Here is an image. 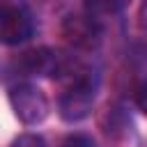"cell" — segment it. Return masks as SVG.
Instances as JSON below:
<instances>
[{"label": "cell", "instance_id": "obj_4", "mask_svg": "<svg viewBox=\"0 0 147 147\" xmlns=\"http://www.w3.org/2000/svg\"><path fill=\"white\" fill-rule=\"evenodd\" d=\"M92 101H94V83L69 85V87H64V92L60 94V101H57L60 117L64 122H80L83 117L90 115Z\"/></svg>", "mask_w": 147, "mask_h": 147}, {"label": "cell", "instance_id": "obj_1", "mask_svg": "<svg viewBox=\"0 0 147 147\" xmlns=\"http://www.w3.org/2000/svg\"><path fill=\"white\" fill-rule=\"evenodd\" d=\"M9 103L14 115L23 122V124H39L48 117L51 103L46 99V94L30 83H18L9 90Z\"/></svg>", "mask_w": 147, "mask_h": 147}, {"label": "cell", "instance_id": "obj_9", "mask_svg": "<svg viewBox=\"0 0 147 147\" xmlns=\"http://www.w3.org/2000/svg\"><path fill=\"white\" fill-rule=\"evenodd\" d=\"M60 147H94V142L85 133H74V136H67Z\"/></svg>", "mask_w": 147, "mask_h": 147}, {"label": "cell", "instance_id": "obj_6", "mask_svg": "<svg viewBox=\"0 0 147 147\" xmlns=\"http://www.w3.org/2000/svg\"><path fill=\"white\" fill-rule=\"evenodd\" d=\"M101 126H103V131H106L110 138H117L119 133H126L129 122H126L124 113H122L117 106H108V108H106V113H103Z\"/></svg>", "mask_w": 147, "mask_h": 147}, {"label": "cell", "instance_id": "obj_5", "mask_svg": "<svg viewBox=\"0 0 147 147\" xmlns=\"http://www.w3.org/2000/svg\"><path fill=\"white\" fill-rule=\"evenodd\" d=\"M18 69L30 74V76H53L55 64H57V53L39 46V48H30L25 53H21V57L16 60Z\"/></svg>", "mask_w": 147, "mask_h": 147}, {"label": "cell", "instance_id": "obj_2", "mask_svg": "<svg viewBox=\"0 0 147 147\" xmlns=\"http://www.w3.org/2000/svg\"><path fill=\"white\" fill-rule=\"evenodd\" d=\"M34 32V21L25 5L16 0H2L0 2V44L16 46L30 39Z\"/></svg>", "mask_w": 147, "mask_h": 147}, {"label": "cell", "instance_id": "obj_7", "mask_svg": "<svg viewBox=\"0 0 147 147\" xmlns=\"http://www.w3.org/2000/svg\"><path fill=\"white\" fill-rule=\"evenodd\" d=\"M83 2H85V14L101 21L106 16H115L124 7L126 0H83Z\"/></svg>", "mask_w": 147, "mask_h": 147}, {"label": "cell", "instance_id": "obj_8", "mask_svg": "<svg viewBox=\"0 0 147 147\" xmlns=\"http://www.w3.org/2000/svg\"><path fill=\"white\" fill-rule=\"evenodd\" d=\"M11 147H46V142L39 133H23L11 142Z\"/></svg>", "mask_w": 147, "mask_h": 147}, {"label": "cell", "instance_id": "obj_10", "mask_svg": "<svg viewBox=\"0 0 147 147\" xmlns=\"http://www.w3.org/2000/svg\"><path fill=\"white\" fill-rule=\"evenodd\" d=\"M136 103H138V108H140V110L145 108V85H142V83L136 87Z\"/></svg>", "mask_w": 147, "mask_h": 147}, {"label": "cell", "instance_id": "obj_3", "mask_svg": "<svg viewBox=\"0 0 147 147\" xmlns=\"http://www.w3.org/2000/svg\"><path fill=\"white\" fill-rule=\"evenodd\" d=\"M60 32H62V39L76 51H94L101 44V37H103L101 21L92 18L90 14L67 16L60 25Z\"/></svg>", "mask_w": 147, "mask_h": 147}, {"label": "cell", "instance_id": "obj_11", "mask_svg": "<svg viewBox=\"0 0 147 147\" xmlns=\"http://www.w3.org/2000/svg\"><path fill=\"white\" fill-rule=\"evenodd\" d=\"M0 2H2V0H0Z\"/></svg>", "mask_w": 147, "mask_h": 147}]
</instances>
